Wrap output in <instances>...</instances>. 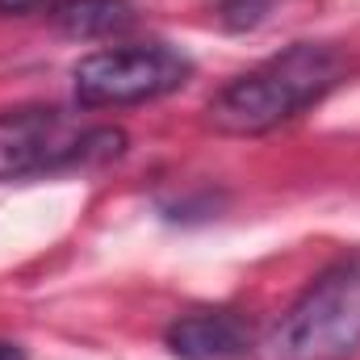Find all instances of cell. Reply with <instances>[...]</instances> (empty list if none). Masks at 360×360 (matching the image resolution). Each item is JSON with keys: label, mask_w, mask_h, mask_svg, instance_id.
Returning <instances> with one entry per match:
<instances>
[{"label": "cell", "mask_w": 360, "mask_h": 360, "mask_svg": "<svg viewBox=\"0 0 360 360\" xmlns=\"http://www.w3.org/2000/svg\"><path fill=\"white\" fill-rule=\"evenodd\" d=\"M122 151H126V134L113 126H80L59 109L0 113V180L51 176L63 168L113 160Z\"/></svg>", "instance_id": "3"}, {"label": "cell", "mask_w": 360, "mask_h": 360, "mask_svg": "<svg viewBox=\"0 0 360 360\" xmlns=\"http://www.w3.org/2000/svg\"><path fill=\"white\" fill-rule=\"evenodd\" d=\"M51 17L72 38H101V34H113L134 21L126 0H63V4H55Z\"/></svg>", "instance_id": "6"}, {"label": "cell", "mask_w": 360, "mask_h": 360, "mask_svg": "<svg viewBox=\"0 0 360 360\" xmlns=\"http://www.w3.org/2000/svg\"><path fill=\"white\" fill-rule=\"evenodd\" d=\"M193 76V63L164 46V42H139V46H109L92 51L76 63V101L84 109H109V105H139L176 92Z\"/></svg>", "instance_id": "4"}, {"label": "cell", "mask_w": 360, "mask_h": 360, "mask_svg": "<svg viewBox=\"0 0 360 360\" xmlns=\"http://www.w3.org/2000/svg\"><path fill=\"white\" fill-rule=\"evenodd\" d=\"M0 360H25V356H21V348H17V344L0 340Z\"/></svg>", "instance_id": "9"}, {"label": "cell", "mask_w": 360, "mask_h": 360, "mask_svg": "<svg viewBox=\"0 0 360 360\" xmlns=\"http://www.w3.org/2000/svg\"><path fill=\"white\" fill-rule=\"evenodd\" d=\"M38 0H0V8L4 13H25V8H34Z\"/></svg>", "instance_id": "8"}, {"label": "cell", "mask_w": 360, "mask_h": 360, "mask_svg": "<svg viewBox=\"0 0 360 360\" xmlns=\"http://www.w3.org/2000/svg\"><path fill=\"white\" fill-rule=\"evenodd\" d=\"M276 8V0H222V21L235 30H256L264 25Z\"/></svg>", "instance_id": "7"}, {"label": "cell", "mask_w": 360, "mask_h": 360, "mask_svg": "<svg viewBox=\"0 0 360 360\" xmlns=\"http://www.w3.org/2000/svg\"><path fill=\"white\" fill-rule=\"evenodd\" d=\"M360 348V256L340 260L269 327L260 360H348Z\"/></svg>", "instance_id": "2"}, {"label": "cell", "mask_w": 360, "mask_h": 360, "mask_svg": "<svg viewBox=\"0 0 360 360\" xmlns=\"http://www.w3.org/2000/svg\"><path fill=\"white\" fill-rule=\"evenodd\" d=\"M348 76L344 51L331 42H297L260 68L235 76L210 101V126L222 134H264L319 105Z\"/></svg>", "instance_id": "1"}, {"label": "cell", "mask_w": 360, "mask_h": 360, "mask_svg": "<svg viewBox=\"0 0 360 360\" xmlns=\"http://www.w3.org/2000/svg\"><path fill=\"white\" fill-rule=\"evenodd\" d=\"M164 340L180 360H239L252 352V331L235 310H188Z\"/></svg>", "instance_id": "5"}]
</instances>
